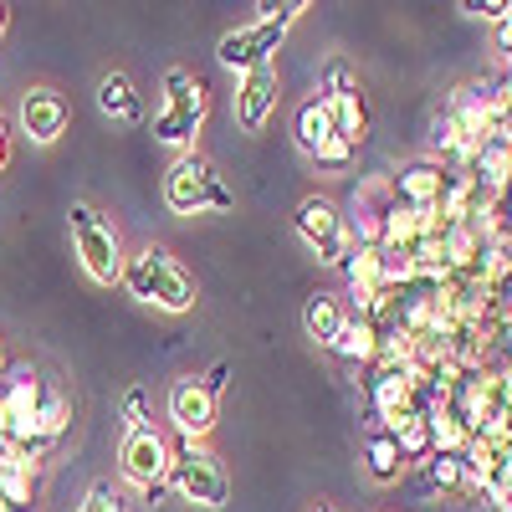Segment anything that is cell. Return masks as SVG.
Instances as JSON below:
<instances>
[{"label": "cell", "instance_id": "cell-1", "mask_svg": "<svg viewBox=\"0 0 512 512\" xmlns=\"http://www.w3.org/2000/svg\"><path fill=\"white\" fill-rule=\"evenodd\" d=\"M123 287L159 313H190L195 308V277L164 246H144L134 256H123Z\"/></svg>", "mask_w": 512, "mask_h": 512}, {"label": "cell", "instance_id": "cell-2", "mask_svg": "<svg viewBox=\"0 0 512 512\" xmlns=\"http://www.w3.org/2000/svg\"><path fill=\"white\" fill-rule=\"evenodd\" d=\"M256 11H262V16H256L251 26H236V31L221 36V47H216L221 67H231V72L267 67V62L277 57V47L287 41L292 21L308 11V0H287V6H256Z\"/></svg>", "mask_w": 512, "mask_h": 512}, {"label": "cell", "instance_id": "cell-3", "mask_svg": "<svg viewBox=\"0 0 512 512\" xmlns=\"http://www.w3.org/2000/svg\"><path fill=\"white\" fill-rule=\"evenodd\" d=\"M169 487L195 507H226L231 502V472L221 466V456L205 451L200 441L169 446Z\"/></svg>", "mask_w": 512, "mask_h": 512}, {"label": "cell", "instance_id": "cell-4", "mask_svg": "<svg viewBox=\"0 0 512 512\" xmlns=\"http://www.w3.org/2000/svg\"><path fill=\"white\" fill-rule=\"evenodd\" d=\"M164 205L175 210V216H200V210H231L236 195L226 190V180L210 169V159L200 154H175L164 175Z\"/></svg>", "mask_w": 512, "mask_h": 512}, {"label": "cell", "instance_id": "cell-5", "mask_svg": "<svg viewBox=\"0 0 512 512\" xmlns=\"http://www.w3.org/2000/svg\"><path fill=\"white\" fill-rule=\"evenodd\" d=\"M67 231H72V251H77L82 272H88L98 287L123 282V241L93 205H72L67 210Z\"/></svg>", "mask_w": 512, "mask_h": 512}, {"label": "cell", "instance_id": "cell-6", "mask_svg": "<svg viewBox=\"0 0 512 512\" xmlns=\"http://www.w3.org/2000/svg\"><path fill=\"white\" fill-rule=\"evenodd\" d=\"M292 231L303 236V246L318 256L323 267H344V256L354 251L349 216H344L333 200H323V195H308L303 205L292 210Z\"/></svg>", "mask_w": 512, "mask_h": 512}, {"label": "cell", "instance_id": "cell-7", "mask_svg": "<svg viewBox=\"0 0 512 512\" xmlns=\"http://www.w3.org/2000/svg\"><path fill=\"white\" fill-rule=\"evenodd\" d=\"M118 472H123L128 487H139L149 502H159L169 492V441L154 431V425L123 431V441H118Z\"/></svg>", "mask_w": 512, "mask_h": 512}, {"label": "cell", "instance_id": "cell-8", "mask_svg": "<svg viewBox=\"0 0 512 512\" xmlns=\"http://www.w3.org/2000/svg\"><path fill=\"white\" fill-rule=\"evenodd\" d=\"M292 134H297V149H303V154L323 169V175H338V169H349V164L359 159V144H349V139L333 128L323 98H308L303 108H297Z\"/></svg>", "mask_w": 512, "mask_h": 512}, {"label": "cell", "instance_id": "cell-9", "mask_svg": "<svg viewBox=\"0 0 512 512\" xmlns=\"http://www.w3.org/2000/svg\"><path fill=\"white\" fill-rule=\"evenodd\" d=\"M216 410H221V395L205 384V374H185L169 384V420H175L180 441H205L216 431Z\"/></svg>", "mask_w": 512, "mask_h": 512}, {"label": "cell", "instance_id": "cell-10", "mask_svg": "<svg viewBox=\"0 0 512 512\" xmlns=\"http://www.w3.org/2000/svg\"><path fill=\"white\" fill-rule=\"evenodd\" d=\"M323 108H328L333 128H338V134H344L349 144H364V134H369V103H364L359 82L349 77V67H344V62H333V67H328V93H323Z\"/></svg>", "mask_w": 512, "mask_h": 512}, {"label": "cell", "instance_id": "cell-11", "mask_svg": "<svg viewBox=\"0 0 512 512\" xmlns=\"http://www.w3.org/2000/svg\"><path fill=\"white\" fill-rule=\"evenodd\" d=\"M41 395H47V384H41V374L31 364H11L0 369V441H6L16 425H26L41 405Z\"/></svg>", "mask_w": 512, "mask_h": 512}, {"label": "cell", "instance_id": "cell-12", "mask_svg": "<svg viewBox=\"0 0 512 512\" xmlns=\"http://www.w3.org/2000/svg\"><path fill=\"white\" fill-rule=\"evenodd\" d=\"M446 180H451V169H446L441 159H410L400 175L390 180V195H395V205H405V210H441Z\"/></svg>", "mask_w": 512, "mask_h": 512}, {"label": "cell", "instance_id": "cell-13", "mask_svg": "<svg viewBox=\"0 0 512 512\" xmlns=\"http://www.w3.org/2000/svg\"><path fill=\"white\" fill-rule=\"evenodd\" d=\"M67 118H72V108H67V98L62 93H52V88H31L26 98H21V134L31 139V144H57L62 134H67Z\"/></svg>", "mask_w": 512, "mask_h": 512}, {"label": "cell", "instance_id": "cell-14", "mask_svg": "<svg viewBox=\"0 0 512 512\" xmlns=\"http://www.w3.org/2000/svg\"><path fill=\"white\" fill-rule=\"evenodd\" d=\"M272 108H277V62L241 72V88H236V123L246 128V134H256V128H267Z\"/></svg>", "mask_w": 512, "mask_h": 512}, {"label": "cell", "instance_id": "cell-15", "mask_svg": "<svg viewBox=\"0 0 512 512\" xmlns=\"http://www.w3.org/2000/svg\"><path fill=\"white\" fill-rule=\"evenodd\" d=\"M354 216H349V236L359 246H379L384 241V221H390L395 210V195H390V180H369L359 195H354Z\"/></svg>", "mask_w": 512, "mask_h": 512}, {"label": "cell", "instance_id": "cell-16", "mask_svg": "<svg viewBox=\"0 0 512 512\" xmlns=\"http://www.w3.org/2000/svg\"><path fill=\"white\" fill-rule=\"evenodd\" d=\"M344 282H349V292H354V308L359 303H369L374 292H384V256H379V246H359L354 241V251L344 256Z\"/></svg>", "mask_w": 512, "mask_h": 512}, {"label": "cell", "instance_id": "cell-17", "mask_svg": "<svg viewBox=\"0 0 512 512\" xmlns=\"http://www.w3.org/2000/svg\"><path fill=\"white\" fill-rule=\"evenodd\" d=\"M364 461H369V477L384 482V487L400 482V477H405V466H410V461L400 456V441L384 431V425H369V431H364Z\"/></svg>", "mask_w": 512, "mask_h": 512}, {"label": "cell", "instance_id": "cell-18", "mask_svg": "<svg viewBox=\"0 0 512 512\" xmlns=\"http://www.w3.org/2000/svg\"><path fill=\"white\" fill-rule=\"evenodd\" d=\"M328 349L344 359V364H369V369H374V359H379V333H374V323H369L364 313H349Z\"/></svg>", "mask_w": 512, "mask_h": 512}, {"label": "cell", "instance_id": "cell-19", "mask_svg": "<svg viewBox=\"0 0 512 512\" xmlns=\"http://www.w3.org/2000/svg\"><path fill=\"white\" fill-rule=\"evenodd\" d=\"M98 108H103L113 123H139V118H144V103H139L134 82H128L123 72H103V77H98Z\"/></svg>", "mask_w": 512, "mask_h": 512}, {"label": "cell", "instance_id": "cell-20", "mask_svg": "<svg viewBox=\"0 0 512 512\" xmlns=\"http://www.w3.org/2000/svg\"><path fill=\"white\" fill-rule=\"evenodd\" d=\"M0 502L16 512H26L36 502V466L11 456V451H0Z\"/></svg>", "mask_w": 512, "mask_h": 512}, {"label": "cell", "instance_id": "cell-21", "mask_svg": "<svg viewBox=\"0 0 512 512\" xmlns=\"http://www.w3.org/2000/svg\"><path fill=\"white\" fill-rule=\"evenodd\" d=\"M344 303H338V292H313L308 297V308H303V328H308V338H313V344H333V338H338V328H344Z\"/></svg>", "mask_w": 512, "mask_h": 512}, {"label": "cell", "instance_id": "cell-22", "mask_svg": "<svg viewBox=\"0 0 512 512\" xmlns=\"http://www.w3.org/2000/svg\"><path fill=\"white\" fill-rule=\"evenodd\" d=\"M205 113H185V108H159L154 118V139L175 154H195V134H200Z\"/></svg>", "mask_w": 512, "mask_h": 512}, {"label": "cell", "instance_id": "cell-23", "mask_svg": "<svg viewBox=\"0 0 512 512\" xmlns=\"http://www.w3.org/2000/svg\"><path fill=\"white\" fill-rule=\"evenodd\" d=\"M384 431H390L395 441H400V456L405 461H425V456H431L436 446H431V415H400V420H390V425H384Z\"/></svg>", "mask_w": 512, "mask_h": 512}, {"label": "cell", "instance_id": "cell-24", "mask_svg": "<svg viewBox=\"0 0 512 512\" xmlns=\"http://www.w3.org/2000/svg\"><path fill=\"white\" fill-rule=\"evenodd\" d=\"M164 108L205 113V88H200V77H190L185 67H169V72H164Z\"/></svg>", "mask_w": 512, "mask_h": 512}, {"label": "cell", "instance_id": "cell-25", "mask_svg": "<svg viewBox=\"0 0 512 512\" xmlns=\"http://www.w3.org/2000/svg\"><path fill=\"white\" fill-rule=\"evenodd\" d=\"M77 512H123V492L113 482H93L88 497L77 502Z\"/></svg>", "mask_w": 512, "mask_h": 512}, {"label": "cell", "instance_id": "cell-26", "mask_svg": "<svg viewBox=\"0 0 512 512\" xmlns=\"http://www.w3.org/2000/svg\"><path fill=\"white\" fill-rule=\"evenodd\" d=\"M461 11H466V16H477V21H492V26H497V21L512 11V0H461Z\"/></svg>", "mask_w": 512, "mask_h": 512}, {"label": "cell", "instance_id": "cell-27", "mask_svg": "<svg viewBox=\"0 0 512 512\" xmlns=\"http://www.w3.org/2000/svg\"><path fill=\"white\" fill-rule=\"evenodd\" d=\"M123 410H128V431H139V425H149V400H144V390H128Z\"/></svg>", "mask_w": 512, "mask_h": 512}, {"label": "cell", "instance_id": "cell-28", "mask_svg": "<svg viewBox=\"0 0 512 512\" xmlns=\"http://www.w3.org/2000/svg\"><path fill=\"white\" fill-rule=\"evenodd\" d=\"M492 36H497V52H502V57L512 62V11H507V16H502V21L492 26Z\"/></svg>", "mask_w": 512, "mask_h": 512}, {"label": "cell", "instance_id": "cell-29", "mask_svg": "<svg viewBox=\"0 0 512 512\" xmlns=\"http://www.w3.org/2000/svg\"><path fill=\"white\" fill-rule=\"evenodd\" d=\"M226 374H231L226 364H210V374H205V384H210V390H216V395H221V390H226Z\"/></svg>", "mask_w": 512, "mask_h": 512}, {"label": "cell", "instance_id": "cell-30", "mask_svg": "<svg viewBox=\"0 0 512 512\" xmlns=\"http://www.w3.org/2000/svg\"><path fill=\"white\" fill-rule=\"evenodd\" d=\"M11 164V128H6V113H0V169Z\"/></svg>", "mask_w": 512, "mask_h": 512}, {"label": "cell", "instance_id": "cell-31", "mask_svg": "<svg viewBox=\"0 0 512 512\" xmlns=\"http://www.w3.org/2000/svg\"><path fill=\"white\" fill-rule=\"evenodd\" d=\"M497 344H502V354H507V369H512V318H502V328H497Z\"/></svg>", "mask_w": 512, "mask_h": 512}, {"label": "cell", "instance_id": "cell-32", "mask_svg": "<svg viewBox=\"0 0 512 512\" xmlns=\"http://www.w3.org/2000/svg\"><path fill=\"white\" fill-rule=\"evenodd\" d=\"M313 512H338V507H328V502H318V507H313Z\"/></svg>", "mask_w": 512, "mask_h": 512}, {"label": "cell", "instance_id": "cell-33", "mask_svg": "<svg viewBox=\"0 0 512 512\" xmlns=\"http://www.w3.org/2000/svg\"><path fill=\"white\" fill-rule=\"evenodd\" d=\"M0 31H6V6H0Z\"/></svg>", "mask_w": 512, "mask_h": 512}, {"label": "cell", "instance_id": "cell-34", "mask_svg": "<svg viewBox=\"0 0 512 512\" xmlns=\"http://www.w3.org/2000/svg\"><path fill=\"white\" fill-rule=\"evenodd\" d=\"M0 512H16V507H6V502H0Z\"/></svg>", "mask_w": 512, "mask_h": 512}]
</instances>
